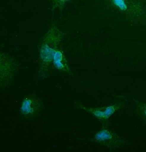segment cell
Listing matches in <instances>:
<instances>
[{
  "instance_id": "3",
  "label": "cell",
  "mask_w": 146,
  "mask_h": 152,
  "mask_svg": "<svg viewBox=\"0 0 146 152\" xmlns=\"http://www.w3.org/2000/svg\"><path fill=\"white\" fill-rule=\"evenodd\" d=\"M62 58L61 53L59 51L57 52L54 56V61L56 66L59 68H61L63 67V65L61 62Z\"/></svg>"
},
{
  "instance_id": "4",
  "label": "cell",
  "mask_w": 146,
  "mask_h": 152,
  "mask_svg": "<svg viewBox=\"0 0 146 152\" xmlns=\"http://www.w3.org/2000/svg\"><path fill=\"white\" fill-rule=\"evenodd\" d=\"M61 0V1H65V0Z\"/></svg>"
},
{
  "instance_id": "1",
  "label": "cell",
  "mask_w": 146,
  "mask_h": 152,
  "mask_svg": "<svg viewBox=\"0 0 146 152\" xmlns=\"http://www.w3.org/2000/svg\"><path fill=\"white\" fill-rule=\"evenodd\" d=\"M128 20H146V0H112Z\"/></svg>"
},
{
  "instance_id": "2",
  "label": "cell",
  "mask_w": 146,
  "mask_h": 152,
  "mask_svg": "<svg viewBox=\"0 0 146 152\" xmlns=\"http://www.w3.org/2000/svg\"><path fill=\"white\" fill-rule=\"evenodd\" d=\"M135 105V112L146 125V102H141L133 99Z\"/></svg>"
}]
</instances>
